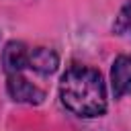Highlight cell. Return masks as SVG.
<instances>
[{
	"mask_svg": "<svg viewBox=\"0 0 131 131\" xmlns=\"http://www.w3.org/2000/svg\"><path fill=\"white\" fill-rule=\"evenodd\" d=\"M115 31H117L119 35H131V4L125 6V8L121 10V14L117 16Z\"/></svg>",
	"mask_w": 131,
	"mask_h": 131,
	"instance_id": "cell-6",
	"label": "cell"
},
{
	"mask_svg": "<svg viewBox=\"0 0 131 131\" xmlns=\"http://www.w3.org/2000/svg\"><path fill=\"white\" fill-rule=\"evenodd\" d=\"M59 96L78 117H100L106 111V90L100 72L84 66L70 68L59 82Z\"/></svg>",
	"mask_w": 131,
	"mask_h": 131,
	"instance_id": "cell-1",
	"label": "cell"
},
{
	"mask_svg": "<svg viewBox=\"0 0 131 131\" xmlns=\"http://www.w3.org/2000/svg\"><path fill=\"white\" fill-rule=\"evenodd\" d=\"M29 53H31V49H27L25 43L10 41L2 53V61H4L6 72L8 74H20L23 68H29Z\"/></svg>",
	"mask_w": 131,
	"mask_h": 131,
	"instance_id": "cell-4",
	"label": "cell"
},
{
	"mask_svg": "<svg viewBox=\"0 0 131 131\" xmlns=\"http://www.w3.org/2000/svg\"><path fill=\"white\" fill-rule=\"evenodd\" d=\"M8 94L18 102H29V104H39L45 98V92L33 86L20 74H8Z\"/></svg>",
	"mask_w": 131,
	"mask_h": 131,
	"instance_id": "cell-2",
	"label": "cell"
},
{
	"mask_svg": "<svg viewBox=\"0 0 131 131\" xmlns=\"http://www.w3.org/2000/svg\"><path fill=\"white\" fill-rule=\"evenodd\" d=\"M57 55L55 51L47 49V47H37V49H31L29 53V68L39 72V74H51L57 70Z\"/></svg>",
	"mask_w": 131,
	"mask_h": 131,
	"instance_id": "cell-5",
	"label": "cell"
},
{
	"mask_svg": "<svg viewBox=\"0 0 131 131\" xmlns=\"http://www.w3.org/2000/svg\"><path fill=\"white\" fill-rule=\"evenodd\" d=\"M111 86L115 98L131 92V55H119L111 70Z\"/></svg>",
	"mask_w": 131,
	"mask_h": 131,
	"instance_id": "cell-3",
	"label": "cell"
}]
</instances>
